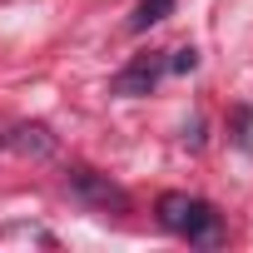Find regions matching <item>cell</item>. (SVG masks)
<instances>
[{
	"label": "cell",
	"instance_id": "6da1fadb",
	"mask_svg": "<svg viewBox=\"0 0 253 253\" xmlns=\"http://www.w3.org/2000/svg\"><path fill=\"white\" fill-rule=\"evenodd\" d=\"M159 223H164L169 233H184L189 243H204V248L218 243V209L204 204V199H189V194H159Z\"/></svg>",
	"mask_w": 253,
	"mask_h": 253
},
{
	"label": "cell",
	"instance_id": "7a4b0ae2",
	"mask_svg": "<svg viewBox=\"0 0 253 253\" xmlns=\"http://www.w3.org/2000/svg\"><path fill=\"white\" fill-rule=\"evenodd\" d=\"M164 70H169V60H164V55H134L129 65L114 75V94L139 99V94H149V89L159 84V75H164Z\"/></svg>",
	"mask_w": 253,
	"mask_h": 253
},
{
	"label": "cell",
	"instance_id": "3957f363",
	"mask_svg": "<svg viewBox=\"0 0 253 253\" xmlns=\"http://www.w3.org/2000/svg\"><path fill=\"white\" fill-rule=\"evenodd\" d=\"M70 189L80 194V199H89V204H99V209H129V194H124L119 184H109V179H99L94 169H70Z\"/></svg>",
	"mask_w": 253,
	"mask_h": 253
},
{
	"label": "cell",
	"instance_id": "277c9868",
	"mask_svg": "<svg viewBox=\"0 0 253 253\" xmlns=\"http://www.w3.org/2000/svg\"><path fill=\"white\" fill-rule=\"evenodd\" d=\"M10 144H15L20 154H50V149H55V139H50V134L40 129V124H20Z\"/></svg>",
	"mask_w": 253,
	"mask_h": 253
},
{
	"label": "cell",
	"instance_id": "5b68a950",
	"mask_svg": "<svg viewBox=\"0 0 253 253\" xmlns=\"http://www.w3.org/2000/svg\"><path fill=\"white\" fill-rule=\"evenodd\" d=\"M169 10H174V0H139V10L129 15V30H149V25H159Z\"/></svg>",
	"mask_w": 253,
	"mask_h": 253
},
{
	"label": "cell",
	"instance_id": "8992f818",
	"mask_svg": "<svg viewBox=\"0 0 253 253\" xmlns=\"http://www.w3.org/2000/svg\"><path fill=\"white\" fill-rule=\"evenodd\" d=\"M233 139H238V149H253V109H233Z\"/></svg>",
	"mask_w": 253,
	"mask_h": 253
},
{
	"label": "cell",
	"instance_id": "52a82bcc",
	"mask_svg": "<svg viewBox=\"0 0 253 253\" xmlns=\"http://www.w3.org/2000/svg\"><path fill=\"white\" fill-rule=\"evenodd\" d=\"M194 65H199V50H194V45H184V50H174V60H169V70H179V75H189Z\"/></svg>",
	"mask_w": 253,
	"mask_h": 253
}]
</instances>
